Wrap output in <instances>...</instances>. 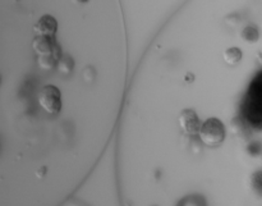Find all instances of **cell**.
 <instances>
[{"instance_id":"6da1fadb","label":"cell","mask_w":262,"mask_h":206,"mask_svg":"<svg viewBox=\"0 0 262 206\" xmlns=\"http://www.w3.org/2000/svg\"><path fill=\"white\" fill-rule=\"evenodd\" d=\"M32 48L37 54V63L43 69H53L61 59L60 46L55 38L36 36L32 41Z\"/></svg>"},{"instance_id":"7a4b0ae2","label":"cell","mask_w":262,"mask_h":206,"mask_svg":"<svg viewBox=\"0 0 262 206\" xmlns=\"http://www.w3.org/2000/svg\"><path fill=\"white\" fill-rule=\"evenodd\" d=\"M199 136L202 143L210 146V148H215L225 140L227 131H225V126L223 125L222 120L217 118H209L202 125Z\"/></svg>"},{"instance_id":"3957f363","label":"cell","mask_w":262,"mask_h":206,"mask_svg":"<svg viewBox=\"0 0 262 206\" xmlns=\"http://www.w3.org/2000/svg\"><path fill=\"white\" fill-rule=\"evenodd\" d=\"M38 104L48 114L56 115L61 109V95L56 86L48 85L38 94Z\"/></svg>"},{"instance_id":"277c9868","label":"cell","mask_w":262,"mask_h":206,"mask_svg":"<svg viewBox=\"0 0 262 206\" xmlns=\"http://www.w3.org/2000/svg\"><path fill=\"white\" fill-rule=\"evenodd\" d=\"M179 126H181L182 131L189 136H194L200 133L201 131V120H200L199 115L194 110L192 109H184L183 112L179 114Z\"/></svg>"},{"instance_id":"5b68a950","label":"cell","mask_w":262,"mask_h":206,"mask_svg":"<svg viewBox=\"0 0 262 206\" xmlns=\"http://www.w3.org/2000/svg\"><path fill=\"white\" fill-rule=\"evenodd\" d=\"M56 28H58V22H56L55 18L46 14L42 15V17L37 20V23L33 26V32L36 33V36L55 38Z\"/></svg>"},{"instance_id":"8992f818","label":"cell","mask_w":262,"mask_h":206,"mask_svg":"<svg viewBox=\"0 0 262 206\" xmlns=\"http://www.w3.org/2000/svg\"><path fill=\"white\" fill-rule=\"evenodd\" d=\"M241 59H242V50L239 48H229L225 50L224 60L229 66H235L239 63Z\"/></svg>"},{"instance_id":"52a82bcc","label":"cell","mask_w":262,"mask_h":206,"mask_svg":"<svg viewBox=\"0 0 262 206\" xmlns=\"http://www.w3.org/2000/svg\"><path fill=\"white\" fill-rule=\"evenodd\" d=\"M258 30L255 27V26H247L245 30L242 31V37L245 38L248 43H255V41L258 40Z\"/></svg>"},{"instance_id":"ba28073f","label":"cell","mask_w":262,"mask_h":206,"mask_svg":"<svg viewBox=\"0 0 262 206\" xmlns=\"http://www.w3.org/2000/svg\"><path fill=\"white\" fill-rule=\"evenodd\" d=\"M58 68H59V72H61V73H69V72L73 69V60H72L71 56L68 55L61 56V59L58 63Z\"/></svg>"},{"instance_id":"9c48e42d","label":"cell","mask_w":262,"mask_h":206,"mask_svg":"<svg viewBox=\"0 0 262 206\" xmlns=\"http://www.w3.org/2000/svg\"><path fill=\"white\" fill-rule=\"evenodd\" d=\"M258 60L262 61V53H260V55H258Z\"/></svg>"}]
</instances>
